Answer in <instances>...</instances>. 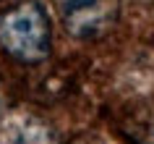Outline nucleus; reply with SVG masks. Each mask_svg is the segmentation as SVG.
Wrapping results in <instances>:
<instances>
[{
    "mask_svg": "<svg viewBox=\"0 0 154 144\" xmlns=\"http://www.w3.org/2000/svg\"><path fill=\"white\" fill-rule=\"evenodd\" d=\"M0 100H3V94H0Z\"/></svg>",
    "mask_w": 154,
    "mask_h": 144,
    "instance_id": "4",
    "label": "nucleus"
},
{
    "mask_svg": "<svg viewBox=\"0 0 154 144\" xmlns=\"http://www.w3.org/2000/svg\"><path fill=\"white\" fill-rule=\"evenodd\" d=\"M8 144H57V134L39 118H24L11 126Z\"/></svg>",
    "mask_w": 154,
    "mask_h": 144,
    "instance_id": "3",
    "label": "nucleus"
},
{
    "mask_svg": "<svg viewBox=\"0 0 154 144\" xmlns=\"http://www.w3.org/2000/svg\"><path fill=\"white\" fill-rule=\"evenodd\" d=\"M0 47L26 66H37L50 58V18L39 0H24L0 16Z\"/></svg>",
    "mask_w": 154,
    "mask_h": 144,
    "instance_id": "1",
    "label": "nucleus"
},
{
    "mask_svg": "<svg viewBox=\"0 0 154 144\" xmlns=\"http://www.w3.org/2000/svg\"><path fill=\"white\" fill-rule=\"evenodd\" d=\"M65 32L76 40L97 37L110 24V0H55Z\"/></svg>",
    "mask_w": 154,
    "mask_h": 144,
    "instance_id": "2",
    "label": "nucleus"
}]
</instances>
